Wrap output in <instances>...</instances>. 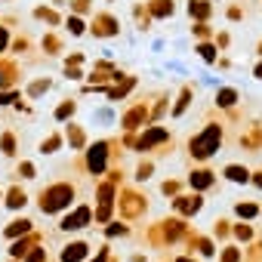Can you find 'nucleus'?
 Returning a JSON list of instances; mask_svg holds the SVG:
<instances>
[{"label": "nucleus", "instance_id": "obj_2", "mask_svg": "<svg viewBox=\"0 0 262 262\" xmlns=\"http://www.w3.org/2000/svg\"><path fill=\"white\" fill-rule=\"evenodd\" d=\"M83 256V247L77 244V247H68V253H65V262H77Z\"/></svg>", "mask_w": 262, "mask_h": 262}, {"label": "nucleus", "instance_id": "obj_4", "mask_svg": "<svg viewBox=\"0 0 262 262\" xmlns=\"http://www.w3.org/2000/svg\"><path fill=\"white\" fill-rule=\"evenodd\" d=\"M219 102H222V105H231V102H234V93H231V90H222V93H219Z\"/></svg>", "mask_w": 262, "mask_h": 262}, {"label": "nucleus", "instance_id": "obj_3", "mask_svg": "<svg viewBox=\"0 0 262 262\" xmlns=\"http://www.w3.org/2000/svg\"><path fill=\"white\" fill-rule=\"evenodd\" d=\"M228 176H231L234 182H244V179H247V170H237V167H228Z\"/></svg>", "mask_w": 262, "mask_h": 262}, {"label": "nucleus", "instance_id": "obj_1", "mask_svg": "<svg viewBox=\"0 0 262 262\" xmlns=\"http://www.w3.org/2000/svg\"><path fill=\"white\" fill-rule=\"evenodd\" d=\"M216 142H219V129L213 126V129H207V133H204L191 148H194V155H198V158H207V155L213 151V145H216Z\"/></svg>", "mask_w": 262, "mask_h": 262}]
</instances>
